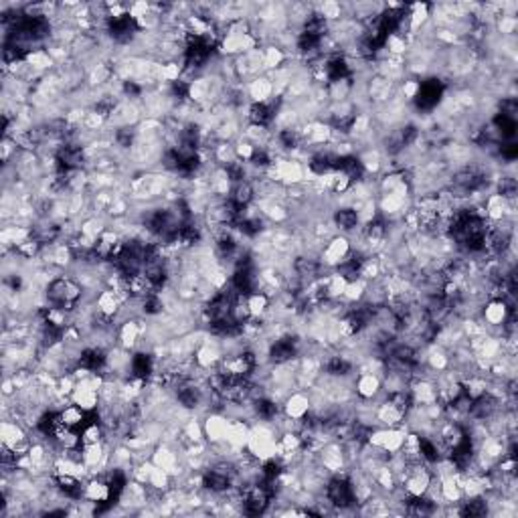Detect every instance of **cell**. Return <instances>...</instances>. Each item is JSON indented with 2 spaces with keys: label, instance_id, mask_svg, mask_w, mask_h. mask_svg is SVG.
<instances>
[{
  "label": "cell",
  "instance_id": "2",
  "mask_svg": "<svg viewBox=\"0 0 518 518\" xmlns=\"http://www.w3.org/2000/svg\"><path fill=\"white\" fill-rule=\"evenodd\" d=\"M235 77L239 84H250L255 77L266 75V63H264V51L261 47L251 49L233 59Z\"/></svg>",
  "mask_w": 518,
  "mask_h": 518
},
{
  "label": "cell",
  "instance_id": "14",
  "mask_svg": "<svg viewBox=\"0 0 518 518\" xmlns=\"http://www.w3.org/2000/svg\"><path fill=\"white\" fill-rule=\"evenodd\" d=\"M59 417H61V423H63L65 427H71V429H82L85 423L89 421V413L84 411L79 405L69 403L67 407H63V409L59 411Z\"/></svg>",
  "mask_w": 518,
  "mask_h": 518
},
{
  "label": "cell",
  "instance_id": "19",
  "mask_svg": "<svg viewBox=\"0 0 518 518\" xmlns=\"http://www.w3.org/2000/svg\"><path fill=\"white\" fill-rule=\"evenodd\" d=\"M233 146H235V154H237V160H241V162H250L251 158L255 156V152H257V148L251 144L250 140H245L243 136L235 140Z\"/></svg>",
  "mask_w": 518,
  "mask_h": 518
},
{
  "label": "cell",
  "instance_id": "4",
  "mask_svg": "<svg viewBox=\"0 0 518 518\" xmlns=\"http://www.w3.org/2000/svg\"><path fill=\"white\" fill-rule=\"evenodd\" d=\"M383 395V377L375 373H358L354 377V397L367 401H381Z\"/></svg>",
  "mask_w": 518,
  "mask_h": 518
},
{
  "label": "cell",
  "instance_id": "17",
  "mask_svg": "<svg viewBox=\"0 0 518 518\" xmlns=\"http://www.w3.org/2000/svg\"><path fill=\"white\" fill-rule=\"evenodd\" d=\"M229 199H231V201H233L239 209H243V207H247V205H251V202H255V190H253V184H251L250 181L233 184V190H231Z\"/></svg>",
  "mask_w": 518,
  "mask_h": 518
},
{
  "label": "cell",
  "instance_id": "9",
  "mask_svg": "<svg viewBox=\"0 0 518 518\" xmlns=\"http://www.w3.org/2000/svg\"><path fill=\"white\" fill-rule=\"evenodd\" d=\"M245 89H247V98H250L251 103H268V101L273 100V85H271L268 73L255 77L250 84H245Z\"/></svg>",
  "mask_w": 518,
  "mask_h": 518
},
{
  "label": "cell",
  "instance_id": "5",
  "mask_svg": "<svg viewBox=\"0 0 518 518\" xmlns=\"http://www.w3.org/2000/svg\"><path fill=\"white\" fill-rule=\"evenodd\" d=\"M201 421H202V432H205V439H207L209 446H211V443H221V441H225L227 432H229V423H231V419L227 417L225 413H221V411H211V413L202 415Z\"/></svg>",
  "mask_w": 518,
  "mask_h": 518
},
{
  "label": "cell",
  "instance_id": "8",
  "mask_svg": "<svg viewBox=\"0 0 518 518\" xmlns=\"http://www.w3.org/2000/svg\"><path fill=\"white\" fill-rule=\"evenodd\" d=\"M31 434L29 429L20 423V421H15V419H2L0 423V441L8 448H15L20 441L29 439Z\"/></svg>",
  "mask_w": 518,
  "mask_h": 518
},
{
  "label": "cell",
  "instance_id": "11",
  "mask_svg": "<svg viewBox=\"0 0 518 518\" xmlns=\"http://www.w3.org/2000/svg\"><path fill=\"white\" fill-rule=\"evenodd\" d=\"M332 223H335L336 231L342 235H352L358 227H361V223H358V215H356V211L352 209V207H338L335 209V213H332Z\"/></svg>",
  "mask_w": 518,
  "mask_h": 518
},
{
  "label": "cell",
  "instance_id": "20",
  "mask_svg": "<svg viewBox=\"0 0 518 518\" xmlns=\"http://www.w3.org/2000/svg\"><path fill=\"white\" fill-rule=\"evenodd\" d=\"M152 11V2H130L128 4V17L132 20H140L142 17H146Z\"/></svg>",
  "mask_w": 518,
  "mask_h": 518
},
{
  "label": "cell",
  "instance_id": "6",
  "mask_svg": "<svg viewBox=\"0 0 518 518\" xmlns=\"http://www.w3.org/2000/svg\"><path fill=\"white\" fill-rule=\"evenodd\" d=\"M312 403H310V393L296 389L292 391L282 403V413L290 419H306L310 415Z\"/></svg>",
  "mask_w": 518,
  "mask_h": 518
},
{
  "label": "cell",
  "instance_id": "7",
  "mask_svg": "<svg viewBox=\"0 0 518 518\" xmlns=\"http://www.w3.org/2000/svg\"><path fill=\"white\" fill-rule=\"evenodd\" d=\"M409 397L413 405H429L437 403V387L434 379L417 377L409 383Z\"/></svg>",
  "mask_w": 518,
  "mask_h": 518
},
{
  "label": "cell",
  "instance_id": "12",
  "mask_svg": "<svg viewBox=\"0 0 518 518\" xmlns=\"http://www.w3.org/2000/svg\"><path fill=\"white\" fill-rule=\"evenodd\" d=\"M122 304H124L122 298L117 296L114 290H110V287H103L100 294L96 296V308H98V312L108 318H117L119 310H122Z\"/></svg>",
  "mask_w": 518,
  "mask_h": 518
},
{
  "label": "cell",
  "instance_id": "16",
  "mask_svg": "<svg viewBox=\"0 0 518 518\" xmlns=\"http://www.w3.org/2000/svg\"><path fill=\"white\" fill-rule=\"evenodd\" d=\"M367 287L368 282L361 280V278H354V280H351V282L347 284V290H344V294H342V302H347L349 306L361 304L363 298H365V294H367Z\"/></svg>",
  "mask_w": 518,
  "mask_h": 518
},
{
  "label": "cell",
  "instance_id": "3",
  "mask_svg": "<svg viewBox=\"0 0 518 518\" xmlns=\"http://www.w3.org/2000/svg\"><path fill=\"white\" fill-rule=\"evenodd\" d=\"M352 251V245H351V239L347 237V235L338 233L335 237H330L328 241H326V245H324V250L320 253V266L326 269L328 273L330 271H336V268L351 255Z\"/></svg>",
  "mask_w": 518,
  "mask_h": 518
},
{
  "label": "cell",
  "instance_id": "18",
  "mask_svg": "<svg viewBox=\"0 0 518 518\" xmlns=\"http://www.w3.org/2000/svg\"><path fill=\"white\" fill-rule=\"evenodd\" d=\"M247 308H250L251 318H266V314L271 308V298L268 294L261 292H253L247 296Z\"/></svg>",
  "mask_w": 518,
  "mask_h": 518
},
{
  "label": "cell",
  "instance_id": "13",
  "mask_svg": "<svg viewBox=\"0 0 518 518\" xmlns=\"http://www.w3.org/2000/svg\"><path fill=\"white\" fill-rule=\"evenodd\" d=\"M25 61H27V65L33 69L34 73H41V75H47V73L55 71V67H57L55 61H53V57L47 53L45 47L33 49L31 53H27Z\"/></svg>",
  "mask_w": 518,
  "mask_h": 518
},
{
  "label": "cell",
  "instance_id": "15",
  "mask_svg": "<svg viewBox=\"0 0 518 518\" xmlns=\"http://www.w3.org/2000/svg\"><path fill=\"white\" fill-rule=\"evenodd\" d=\"M264 51V63H266V73H271V71H276V69H280L284 65L285 61H287V57H285V53L278 45H273V43H269V45H264L261 47Z\"/></svg>",
  "mask_w": 518,
  "mask_h": 518
},
{
  "label": "cell",
  "instance_id": "1",
  "mask_svg": "<svg viewBox=\"0 0 518 518\" xmlns=\"http://www.w3.org/2000/svg\"><path fill=\"white\" fill-rule=\"evenodd\" d=\"M278 437H280V429L269 423V421H255L251 425L250 441L247 448L253 458H257L259 462H266L276 458L278 453Z\"/></svg>",
  "mask_w": 518,
  "mask_h": 518
},
{
  "label": "cell",
  "instance_id": "10",
  "mask_svg": "<svg viewBox=\"0 0 518 518\" xmlns=\"http://www.w3.org/2000/svg\"><path fill=\"white\" fill-rule=\"evenodd\" d=\"M250 434H251L250 421H245V419H231L229 432H227L225 441H227L231 448H235V450H245V448H247V441H250Z\"/></svg>",
  "mask_w": 518,
  "mask_h": 518
}]
</instances>
